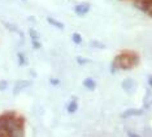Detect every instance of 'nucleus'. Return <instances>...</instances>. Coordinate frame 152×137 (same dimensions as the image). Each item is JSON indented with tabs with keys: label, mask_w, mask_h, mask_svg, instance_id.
I'll return each instance as SVG.
<instances>
[{
	"label": "nucleus",
	"mask_w": 152,
	"mask_h": 137,
	"mask_svg": "<svg viewBox=\"0 0 152 137\" xmlns=\"http://www.w3.org/2000/svg\"><path fill=\"white\" fill-rule=\"evenodd\" d=\"M143 104H144V108H150L152 106V91L148 90L146 97H144V101H143Z\"/></svg>",
	"instance_id": "0eeeda50"
},
{
	"label": "nucleus",
	"mask_w": 152,
	"mask_h": 137,
	"mask_svg": "<svg viewBox=\"0 0 152 137\" xmlns=\"http://www.w3.org/2000/svg\"><path fill=\"white\" fill-rule=\"evenodd\" d=\"M142 135H144V136H152L151 128H143V132H142Z\"/></svg>",
	"instance_id": "f3484780"
},
{
	"label": "nucleus",
	"mask_w": 152,
	"mask_h": 137,
	"mask_svg": "<svg viewBox=\"0 0 152 137\" xmlns=\"http://www.w3.org/2000/svg\"><path fill=\"white\" fill-rule=\"evenodd\" d=\"M17 60H18V64H20V65H23V64L26 63L25 55H23V54H18V55H17Z\"/></svg>",
	"instance_id": "4468645a"
},
{
	"label": "nucleus",
	"mask_w": 152,
	"mask_h": 137,
	"mask_svg": "<svg viewBox=\"0 0 152 137\" xmlns=\"http://www.w3.org/2000/svg\"><path fill=\"white\" fill-rule=\"evenodd\" d=\"M137 58L129 55H120L118 58L115 60V65H117V68H122V69H129L134 64H137Z\"/></svg>",
	"instance_id": "f03ea898"
},
{
	"label": "nucleus",
	"mask_w": 152,
	"mask_h": 137,
	"mask_svg": "<svg viewBox=\"0 0 152 137\" xmlns=\"http://www.w3.org/2000/svg\"><path fill=\"white\" fill-rule=\"evenodd\" d=\"M34 47H35V48H39V47H40V46H39V43H38V42H37V39L34 41Z\"/></svg>",
	"instance_id": "6ab92c4d"
},
{
	"label": "nucleus",
	"mask_w": 152,
	"mask_h": 137,
	"mask_svg": "<svg viewBox=\"0 0 152 137\" xmlns=\"http://www.w3.org/2000/svg\"><path fill=\"white\" fill-rule=\"evenodd\" d=\"M122 89L126 91L129 96H131V94H134L135 93V87H137V84L135 81H134L133 78H126V80H124L122 81Z\"/></svg>",
	"instance_id": "7ed1b4c3"
},
{
	"label": "nucleus",
	"mask_w": 152,
	"mask_h": 137,
	"mask_svg": "<svg viewBox=\"0 0 152 137\" xmlns=\"http://www.w3.org/2000/svg\"><path fill=\"white\" fill-rule=\"evenodd\" d=\"M30 85H31V82L27 81V80H20V81H17V84H16L15 93H17V91H20V90H23L25 87H29Z\"/></svg>",
	"instance_id": "423d86ee"
},
{
	"label": "nucleus",
	"mask_w": 152,
	"mask_h": 137,
	"mask_svg": "<svg viewBox=\"0 0 152 137\" xmlns=\"http://www.w3.org/2000/svg\"><path fill=\"white\" fill-rule=\"evenodd\" d=\"M91 46H92V47H96V48H104L105 47L104 43L98 42V41H91Z\"/></svg>",
	"instance_id": "ddd939ff"
},
{
	"label": "nucleus",
	"mask_w": 152,
	"mask_h": 137,
	"mask_svg": "<svg viewBox=\"0 0 152 137\" xmlns=\"http://www.w3.org/2000/svg\"><path fill=\"white\" fill-rule=\"evenodd\" d=\"M7 87H8V82L1 80V81H0V90H5Z\"/></svg>",
	"instance_id": "dca6fc26"
},
{
	"label": "nucleus",
	"mask_w": 152,
	"mask_h": 137,
	"mask_svg": "<svg viewBox=\"0 0 152 137\" xmlns=\"http://www.w3.org/2000/svg\"><path fill=\"white\" fill-rule=\"evenodd\" d=\"M72 39H73V42L75 44H81L82 43V37L79 36V34H77V33L72 36Z\"/></svg>",
	"instance_id": "9b49d317"
},
{
	"label": "nucleus",
	"mask_w": 152,
	"mask_h": 137,
	"mask_svg": "<svg viewBox=\"0 0 152 137\" xmlns=\"http://www.w3.org/2000/svg\"><path fill=\"white\" fill-rule=\"evenodd\" d=\"M47 21L51 24V25H53V26H56L57 29H64V25L60 22V21H57V20H55V19H51V17H48Z\"/></svg>",
	"instance_id": "1a4fd4ad"
},
{
	"label": "nucleus",
	"mask_w": 152,
	"mask_h": 137,
	"mask_svg": "<svg viewBox=\"0 0 152 137\" xmlns=\"http://www.w3.org/2000/svg\"><path fill=\"white\" fill-rule=\"evenodd\" d=\"M90 10V5L87 4V3H85V4H78L77 7H75V13L79 16H82V15H86Z\"/></svg>",
	"instance_id": "39448f33"
},
{
	"label": "nucleus",
	"mask_w": 152,
	"mask_h": 137,
	"mask_svg": "<svg viewBox=\"0 0 152 137\" xmlns=\"http://www.w3.org/2000/svg\"><path fill=\"white\" fill-rule=\"evenodd\" d=\"M143 114V111L135 110V108H129L122 114V118H131V116H140Z\"/></svg>",
	"instance_id": "20e7f679"
},
{
	"label": "nucleus",
	"mask_w": 152,
	"mask_h": 137,
	"mask_svg": "<svg viewBox=\"0 0 152 137\" xmlns=\"http://www.w3.org/2000/svg\"><path fill=\"white\" fill-rule=\"evenodd\" d=\"M83 86L87 87L88 90H92L95 87V81L92 78H86L85 81H83Z\"/></svg>",
	"instance_id": "6e6552de"
},
{
	"label": "nucleus",
	"mask_w": 152,
	"mask_h": 137,
	"mask_svg": "<svg viewBox=\"0 0 152 137\" xmlns=\"http://www.w3.org/2000/svg\"><path fill=\"white\" fill-rule=\"evenodd\" d=\"M0 127H3L9 136H23L22 121L11 116H0Z\"/></svg>",
	"instance_id": "f257e3e1"
},
{
	"label": "nucleus",
	"mask_w": 152,
	"mask_h": 137,
	"mask_svg": "<svg viewBox=\"0 0 152 137\" xmlns=\"http://www.w3.org/2000/svg\"><path fill=\"white\" fill-rule=\"evenodd\" d=\"M77 61L79 63V64H86V63H88V60H86V59H83V58H78Z\"/></svg>",
	"instance_id": "a211bd4d"
},
{
	"label": "nucleus",
	"mask_w": 152,
	"mask_h": 137,
	"mask_svg": "<svg viewBox=\"0 0 152 137\" xmlns=\"http://www.w3.org/2000/svg\"><path fill=\"white\" fill-rule=\"evenodd\" d=\"M5 27L11 31H15V33H21V31L17 29V26L15 25V24H5Z\"/></svg>",
	"instance_id": "f8f14e48"
},
{
	"label": "nucleus",
	"mask_w": 152,
	"mask_h": 137,
	"mask_svg": "<svg viewBox=\"0 0 152 137\" xmlns=\"http://www.w3.org/2000/svg\"><path fill=\"white\" fill-rule=\"evenodd\" d=\"M150 85H152V76L150 77Z\"/></svg>",
	"instance_id": "aec40b11"
},
{
	"label": "nucleus",
	"mask_w": 152,
	"mask_h": 137,
	"mask_svg": "<svg viewBox=\"0 0 152 137\" xmlns=\"http://www.w3.org/2000/svg\"><path fill=\"white\" fill-rule=\"evenodd\" d=\"M77 108H78V104H77V102L73 101L68 106V112H70V114H73V112L77 111Z\"/></svg>",
	"instance_id": "9d476101"
},
{
	"label": "nucleus",
	"mask_w": 152,
	"mask_h": 137,
	"mask_svg": "<svg viewBox=\"0 0 152 137\" xmlns=\"http://www.w3.org/2000/svg\"><path fill=\"white\" fill-rule=\"evenodd\" d=\"M29 33H30V36H31V38H33L34 41L39 38V34H38V31H37V30H34L33 27H31V29H29Z\"/></svg>",
	"instance_id": "2eb2a0df"
}]
</instances>
